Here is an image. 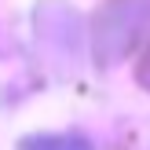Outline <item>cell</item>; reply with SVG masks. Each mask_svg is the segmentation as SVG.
<instances>
[{
	"instance_id": "6da1fadb",
	"label": "cell",
	"mask_w": 150,
	"mask_h": 150,
	"mask_svg": "<svg viewBox=\"0 0 150 150\" xmlns=\"http://www.w3.org/2000/svg\"><path fill=\"white\" fill-rule=\"evenodd\" d=\"M22 150H92V146H88V139H81V136H37Z\"/></svg>"
}]
</instances>
